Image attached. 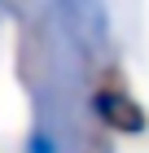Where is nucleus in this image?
<instances>
[{"mask_svg":"<svg viewBox=\"0 0 149 153\" xmlns=\"http://www.w3.org/2000/svg\"><path fill=\"white\" fill-rule=\"evenodd\" d=\"M88 109L97 118V127H105L110 136H145L149 131V109L140 105L136 92L123 79H114V74H105L88 92Z\"/></svg>","mask_w":149,"mask_h":153,"instance_id":"1","label":"nucleus"}]
</instances>
